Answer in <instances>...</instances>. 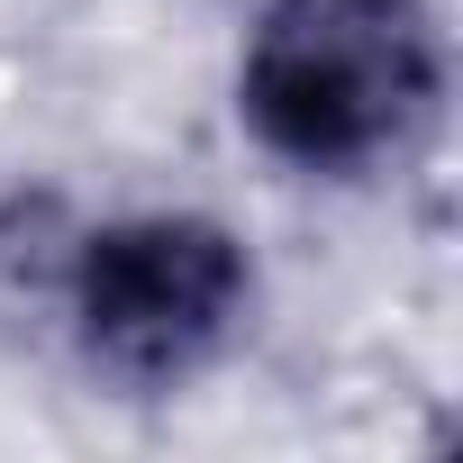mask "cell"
<instances>
[{
  "label": "cell",
  "instance_id": "cell-1",
  "mask_svg": "<svg viewBox=\"0 0 463 463\" xmlns=\"http://www.w3.org/2000/svg\"><path fill=\"white\" fill-rule=\"evenodd\" d=\"M445 55L418 0H264L237 109L291 173H382L436 118Z\"/></svg>",
  "mask_w": 463,
  "mask_h": 463
},
{
  "label": "cell",
  "instance_id": "cell-2",
  "mask_svg": "<svg viewBox=\"0 0 463 463\" xmlns=\"http://www.w3.org/2000/svg\"><path fill=\"white\" fill-rule=\"evenodd\" d=\"M255 273L246 246L218 218H118L73 255V336L82 364L109 373L118 391H182L227 354V336L246 327Z\"/></svg>",
  "mask_w": 463,
  "mask_h": 463
}]
</instances>
